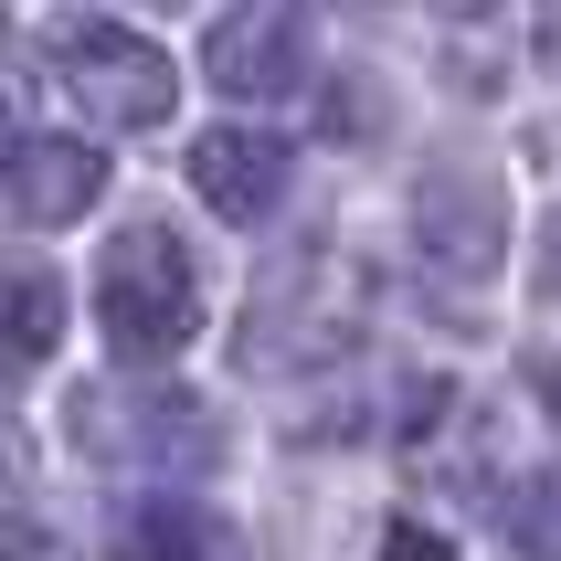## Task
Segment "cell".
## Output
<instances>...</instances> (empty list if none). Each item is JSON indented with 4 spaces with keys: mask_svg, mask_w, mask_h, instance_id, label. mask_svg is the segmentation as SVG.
<instances>
[{
    "mask_svg": "<svg viewBox=\"0 0 561 561\" xmlns=\"http://www.w3.org/2000/svg\"><path fill=\"white\" fill-rule=\"evenodd\" d=\"M117 561H244V530L202 499H138L117 519Z\"/></svg>",
    "mask_w": 561,
    "mask_h": 561,
    "instance_id": "cell-8",
    "label": "cell"
},
{
    "mask_svg": "<svg viewBox=\"0 0 561 561\" xmlns=\"http://www.w3.org/2000/svg\"><path fill=\"white\" fill-rule=\"evenodd\" d=\"M540 392H551V413H561V371H540Z\"/></svg>",
    "mask_w": 561,
    "mask_h": 561,
    "instance_id": "cell-13",
    "label": "cell"
},
{
    "mask_svg": "<svg viewBox=\"0 0 561 561\" xmlns=\"http://www.w3.org/2000/svg\"><path fill=\"white\" fill-rule=\"evenodd\" d=\"M0 561H85L54 519H32V508H0Z\"/></svg>",
    "mask_w": 561,
    "mask_h": 561,
    "instance_id": "cell-11",
    "label": "cell"
},
{
    "mask_svg": "<svg viewBox=\"0 0 561 561\" xmlns=\"http://www.w3.org/2000/svg\"><path fill=\"white\" fill-rule=\"evenodd\" d=\"M64 435L85 445L95 467H127V477H191L222 456L213 403H191L181 381H85L64 403Z\"/></svg>",
    "mask_w": 561,
    "mask_h": 561,
    "instance_id": "cell-3",
    "label": "cell"
},
{
    "mask_svg": "<svg viewBox=\"0 0 561 561\" xmlns=\"http://www.w3.org/2000/svg\"><path fill=\"white\" fill-rule=\"evenodd\" d=\"M381 561H456V551H445V530H424V519H392V530H381Z\"/></svg>",
    "mask_w": 561,
    "mask_h": 561,
    "instance_id": "cell-12",
    "label": "cell"
},
{
    "mask_svg": "<svg viewBox=\"0 0 561 561\" xmlns=\"http://www.w3.org/2000/svg\"><path fill=\"white\" fill-rule=\"evenodd\" d=\"M499 530H508V551L561 561V467H540V477L508 488V499H499Z\"/></svg>",
    "mask_w": 561,
    "mask_h": 561,
    "instance_id": "cell-10",
    "label": "cell"
},
{
    "mask_svg": "<svg viewBox=\"0 0 561 561\" xmlns=\"http://www.w3.org/2000/svg\"><path fill=\"white\" fill-rule=\"evenodd\" d=\"M43 64H54V85L75 95V117L106 127V138L170 127V106H181V64L159 54L149 32L106 22V11H64L54 43H43Z\"/></svg>",
    "mask_w": 561,
    "mask_h": 561,
    "instance_id": "cell-2",
    "label": "cell"
},
{
    "mask_svg": "<svg viewBox=\"0 0 561 561\" xmlns=\"http://www.w3.org/2000/svg\"><path fill=\"white\" fill-rule=\"evenodd\" d=\"M106 202V149L75 127H32L0 149V213L11 222H75Z\"/></svg>",
    "mask_w": 561,
    "mask_h": 561,
    "instance_id": "cell-6",
    "label": "cell"
},
{
    "mask_svg": "<svg viewBox=\"0 0 561 561\" xmlns=\"http://www.w3.org/2000/svg\"><path fill=\"white\" fill-rule=\"evenodd\" d=\"M64 350V286L54 276H0V381H32Z\"/></svg>",
    "mask_w": 561,
    "mask_h": 561,
    "instance_id": "cell-9",
    "label": "cell"
},
{
    "mask_svg": "<svg viewBox=\"0 0 561 561\" xmlns=\"http://www.w3.org/2000/svg\"><path fill=\"white\" fill-rule=\"evenodd\" d=\"M95 329L117 360H181L202 340V265L170 222H117L95 254Z\"/></svg>",
    "mask_w": 561,
    "mask_h": 561,
    "instance_id": "cell-1",
    "label": "cell"
},
{
    "mask_svg": "<svg viewBox=\"0 0 561 561\" xmlns=\"http://www.w3.org/2000/svg\"><path fill=\"white\" fill-rule=\"evenodd\" d=\"M286 181H297V149L276 127H213V138H191V191L222 222H265L286 202Z\"/></svg>",
    "mask_w": 561,
    "mask_h": 561,
    "instance_id": "cell-7",
    "label": "cell"
},
{
    "mask_svg": "<svg viewBox=\"0 0 561 561\" xmlns=\"http://www.w3.org/2000/svg\"><path fill=\"white\" fill-rule=\"evenodd\" d=\"M413 254L435 265L445 286H488L508 254V191L488 181V170H424L413 181Z\"/></svg>",
    "mask_w": 561,
    "mask_h": 561,
    "instance_id": "cell-4",
    "label": "cell"
},
{
    "mask_svg": "<svg viewBox=\"0 0 561 561\" xmlns=\"http://www.w3.org/2000/svg\"><path fill=\"white\" fill-rule=\"evenodd\" d=\"M308 0H244L222 11L213 43H202V75H213L233 106H276L286 85H308Z\"/></svg>",
    "mask_w": 561,
    "mask_h": 561,
    "instance_id": "cell-5",
    "label": "cell"
}]
</instances>
